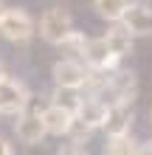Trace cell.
<instances>
[{
	"label": "cell",
	"instance_id": "cell-1",
	"mask_svg": "<svg viewBox=\"0 0 152 155\" xmlns=\"http://www.w3.org/2000/svg\"><path fill=\"white\" fill-rule=\"evenodd\" d=\"M138 93V79L132 71H107L102 85L96 87V96L104 99L107 104H132Z\"/></svg>",
	"mask_w": 152,
	"mask_h": 155
},
{
	"label": "cell",
	"instance_id": "cell-8",
	"mask_svg": "<svg viewBox=\"0 0 152 155\" xmlns=\"http://www.w3.org/2000/svg\"><path fill=\"white\" fill-rule=\"evenodd\" d=\"M14 133L23 144H40L48 135V127L42 121V113H20V118L14 121Z\"/></svg>",
	"mask_w": 152,
	"mask_h": 155
},
{
	"label": "cell",
	"instance_id": "cell-3",
	"mask_svg": "<svg viewBox=\"0 0 152 155\" xmlns=\"http://www.w3.org/2000/svg\"><path fill=\"white\" fill-rule=\"evenodd\" d=\"M70 31H73V23H70V14L65 8H48L40 17V37L48 45H62Z\"/></svg>",
	"mask_w": 152,
	"mask_h": 155
},
{
	"label": "cell",
	"instance_id": "cell-5",
	"mask_svg": "<svg viewBox=\"0 0 152 155\" xmlns=\"http://www.w3.org/2000/svg\"><path fill=\"white\" fill-rule=\"evenodd\" d=\"M51 76L57 82V87H85L87 76H90V68H85L76 57H68V59H59L53 62L51 68Z\"/></svg>",
	"mask_w": 152,
	"mask_h": 155
},
{
	"label": "cell",
	"instance_id": "cell-2",
	"mask_svg": "<svg viewBox=\"0 0 152 155\" xmlns=\"http://www.w3.org/2000/svg\"><path fill=\"white\" fill-rule=\"evenodd\" d=\"M34 31H37V25L25 8H6L0 17V37L8 42H28Z\"/></svg>",
	"mask_w": 152,
	"mask_h": 155
},
{
	"label": "cell",
	"instance_id": "cell-9",
	"mask_svg": "<svg viewBox=\"0 0 152 155\" xmlns=\"http://www.w3.org/2000/svg\"><path fill=\"white\" fill-rule=\"evenodd\" d=\"M121 23L135 34V37H149L152 34V8L149 6H130L124 12Z\"/></svg>",
	"mask_w": 152,
	"mask_h": 155
},
{
	"label": "cell",
	"instance_id": "cell-6",
	"mask_svg": "<svg viewBox=\"0 0 152 155\" xmlns=\"http://www.w3.org/2000/svg\"><path fill=\"white\" fill-rule=\"evenodd\" d=\"M107 113H110V104H107L104 99H99L96 93L93 96H82L79 104H76V110H73V116L82 118V121L87 127H93V130H99V127L107 124Z\"/></svg>",
	"mask_w": 152,
	"mask_h": 155
},
{
	"label": "cell",
	"instance_id": "cell-14",
	"mask_svg": "<svg viewBox=\"0 0 152 155\" xmlns=\"http://www.w3.org/2000/svg\"><path fill=\"white\" fill-rule=\"evenodd\" d=\"M104 152H110V155H130V152H138V141L132 138L130 133L107 135V141H104Z\"/></svg>",
	"mask_w": 152,
	"mask_h": 155
},
{
	"label": "cell",
	"instance_id": "cell-16",
	"mask_svg": "<svg viewBox=\"0 0 152 155\" xmlns=\"http://www.w3.org/2000/svg\"><path fill=\"white\" fill-rule=\"evenodd\" d=\"M11 152H14V147L3 138V135H0V155H11Z\"/></svg>",
	"mask_w": 152,
	"mask_h": 155
},
{
	"label": "cell",
	"instance_id": "cell-13",
	"mask_svg": "<svg viewBox=\"0 0 152 155\" xmlns=\"http://www.w3.org/2000/svg\"><path fill=\"white\" fill-rule=\"evenodd\" d=\"M93 8H96V14H99L102 20L118 23L124 17V12L130 8V0H93Z\"/></svg>",
	"mask_w": 152,
	"mask_h": 155
},
{
	"label": "cell",
	"instance_id": "cell-18",
	"mask_svg": "<svg viewBox=\"0 0 152 155\" xmlns=\"http://www.w3.org/2000/svg\"><path fill=\"white\" fill-rule=\"evenodd\" d=\"M3 12H6V6H3V0H0V17H3Z\"/></svg>",
	"mask_w": 152,
	"mask_h": 155
},
{
	"label": "cell",
	"instance_id": "cell-4",
	"mask_svg": "<svg viewBox=\"0 0 152 155\" xmlns=\"http://www.w3.org/2000/svg\"><path fill=\"white\" fill-rule=\"evenodd\" d=\"M28 102H31V96L23 82H17L11 76L0 79V113L3 116H20L28 107Z\"/></svg>",
	"mask_w": 152,
	"mask_h": 155
},
{
	"label": "cell",
	"instance_id": "cell-10",
	"mask_svg": "<svg viewBox=\"0 0 152 155\" xmlns=\"http://www.w3.org/2000/svg\"><path fill=\"white\" fill-rule=\"evenodd\" d=\"M42 121L48 127V135H68L70 121H73V110H68V107L53 102L51 107L42 110Z\"/></svg>",
	"mask_w": 152,
	"mask_h": 155
},
{
	"label": "cell",
	"instance_id": "cell-12",
	"mask_svg": "<svg viewBox=\"0 0 152 155\" xmlns=\"http://www.w3.org/2000/svg\"><path fill=\"white\" fill-rule=\"evenodd\" d=\"M130 127H132V110H130V104H110V113H107V124H104L107 135L130 133Z\"/></svg>",
	"mask_w": 152,
	"mask_h": 155
},
{
	"label": "cell",
	"instance_id": "cell-15",
	"mask_svg": "<svg viewBox=\"0 0 152 155\" xmlns=\"http://www.w3.org/2000/svg\"><path fill=\"white\" fill-rule=\"evenodd\" d=\"M85 45H87V37L82 31H70L68 37H65V42H62V48H68L73 57H82L85 54Z\"/></svg>",
	"mask_w": 152,
	"mask_h": 155
},
{
	"label": "cell",
	"instance_id": "cell-7",
	"mask_svg": "<svg viewBox=\"0 0 152 155\" xmlns=\"http://www.w3.org/2000/svg\"><path fill=\"white\" fill-rule=\"evenodd\" d=\"M82 59H85L87 68H96V71H113L115 65H118L121 57H115V54L110 51V45H107V40L99 37V40H87Z\"/></svg>",
	"mask_w": 152,
	"mask_h": 155
},
{
	"label": "cell",
	"instance_id": "cell-11",
	"mask_svg": "<svg viewBox=\"0 0 152 155\" xmlns=\"http://www.w3.org/2000/svg\"><path fill=\"white\" fill-rule=\"evenodd\" d=\"M132 37H135V34H132L121 20L104 34V40H107V45H110V51L115 54V57H127V54H132Z\"/></svg>",
	"mask_w": 152,
	"mask_h": 155
},
{
	"label": "cell",
	"instance_id": "cell-20",
	"mask_svg": "<svg viewBox=\"0 0 152 155\" xmlns=\"http://www.w3.org/2000/svg\"><path fill=\"white\" fill-rule=\"evenodd\" d=\"M0 116H3V113H0Z\"/></svg>",
	"mask_w": 152,
	"mask_h": 155
},
{
	"label": "cell",
	"instance_id": "cell-19",
	"mask_svg": "<svg viewBox=\"0 0 152 155\" xmlns=\"http://www.w3.org/2000/svg\"><path fill=\"white\" fill-rule=\"evenodd\" d=\"M149 121H152V113H149Z\"/></svg>",
	"mask_w": 152,
	"mask_h": 155
},
{
	"label": "cell",
	"instance_id": "cell-17",
	"mask_svg": "<svg viewBox=\"0 0 152 155\" xmlns=\"http://www.w3.org/2000/svg\"><path fill=\"white\" fill-rule=\"evenodd\" d=\"M138 152H152V138L144 141V144H138Z\"/></svg>",
	"mask_w": 152,
	"mask_h": 155
}]
</instances>
